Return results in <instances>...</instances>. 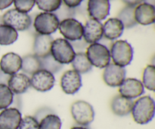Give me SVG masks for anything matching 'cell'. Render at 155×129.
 Instances as JSON below:
<instances>
[{"mask_svg":"<svg viewBox=\"0 0 155 129\" xmlns=\"http://www.w3.org/2000/svg\"><path fill=\"white\" fill-rule=\"evenodd\" d=\"M155 104L151 97L143 96L133 103L132 109L133 118L136 123L145 125L151 122L154 116Z\"/></svg>","mask_w":155,"mask_h":129,"instance_id":"6da1fadb","label":"cell"},{"mask_svg":"<svg viewBox=\"0 0 155 129\" xmlns=\"http://www.w3.org/2000/svg\"><path fill=\"white\" fill-rule=\"evenodd\" d=\"M110 54L113 63L125 67L130 65L133 60V48L127 41L117 40L112 44Z\"/></svg>","mask_w":155,"mask_h":129,"instance_id":"7a4b0ae2","label":"cell"},{"mask_svg":"<svg viewBox=\"0 0 155 129\" xmlns=\"http://www.w3.org/2000/svg\"><path fill=\"white\" fill-rule=\"evenodd\" d=\"M50 54L61 64H69L74 60L76 53L69 41L64 39L53 40Z\"/></svg>","mask_w":155,"mask_h":129,"instance_id":"3957f363","label":"cell"},{"mask_svg":"<svg viewBox=\"0 0 155 129\" xmlns=\"http://www.w3.org/2000/svg\"><path fill=\"white\" fill-rule=\"evenodd\" d=\"M71 113L76 123L80 126H87L95 119V110L89 103L85 101H77L71 105Z\"/></svg>","mask_w":155,"mask_h":129,"instance_id":"277c9868","label":"cell"},{"mask_svg":"<svg viewBox=\"0 0 155 129\" xmlns=\"http://www.w3.org/2000/svg\"><path fill=\"white\" fill-rule=\"evenodd\" d=\"M86 56L92 66L103 69L110 63V51L101 43L90 44L86 49Z\"/></svg>","mask_w":155,"mask_h":129,"instance_id":"5b68a950","label":"cell"},{"mask_svg":"<svg viewBox=\"0 0 155 129\" xmlns=\"http://www.w3.org/2000/svg\"><path fill=\"white\" fill-rule=\"evenodd\" d=\"M60 21L54 13L42 12L36 16L33 27L37 33L41 35H51L58 29Z\"/></svg>","mask_w":155,"mask_h":129,"instance_id":"8992f818","label":"cell"},{"mask_svg":"<svg viewBox=\"0 0 155 129\" xmlns=\"http://www.w3.org/2000/svg\"><path fill=\"white\" fill-rule=\"evenodd\" d=\"M2 21L4 24L10 26L16 31H25L30 28L32 20L30 15L17 9H10L3 15Z\"/></svg>","mask_w":155,"mask_h":129,"instance_id":"52a82bcc","label":"cell"},{"mask_svg":"<svg viewBox=\"0 0 155 129\" xmlns=\"http://www.w3.org/2000/svg\"><path fill=\"white\" fill-rule=\"evenodd\" d=\"M59 31L64 39L71 42L81 40L83 36V26L75 18H67L59 23Z\"/></svg>","mask_w":155,"mask_h":129,"instance_id":"ba28073f","label":"cell"},{"mask_svg":"<svg viewBox=\"0 0 155 129\" xmlns=\"http://www.w3.org/2000/svg\"><path fill=\"white\" fill-rule=\"evenodd\" d=\"M55 83L54 74L40 69L31 76L30 86L39 92H46L52 89Z\"/></svg>","mask_w":155,"mask_h":129,"instance_id":"9c48e42d","label":"cell"},{"mask_svg":"<svg viewBox=\"0 0 155 129\" xmlns=\"http://www.w3.org/2000/svg\"><path fill=\"white\" fill-rule=\"evenodd\" d=\"M83 85L81 74L74 69L66 71L61 78V87L67 95L77 93Z\"/></svg>","mask_w":155,"mask_h":129,"instance_id":"30bf717a","label":"cell"},{"mask_svg":"<svg viewBox=\"0 0 155 129\" xmlns=\"http://www.w3.org/2000/svg\"><path fill=\"white\" fill-rule=\"evenodd\" d=\"M145 92V87L139 79L135 78L125 79L119 86L120 95L133 100L142 96Z\"/></svg>","mask_w":155,"mask_h":129,"instance_id":"8fae6325","label":"cell"},{"mask_svg":"<svg viewBox=\"0 0 155 129\" xmlns=\"http://www.w3.org/2000/svg\"><path fill=\"white\" fill-rule=\"evenodd\" d=\"M102 77L107 85L119 87L126 79V69L114 63H109L104 68Z\"/></svg>","mask_w":155,"mask_h":129,"instance_id":"7c38bea8","label":"cell"},{"mask_svg":"<svg viewBox=\"0 0 155 129\" xmlns=\"http://www.w3.org/2000/svg\"><path fill=\"white\" fill-rule=\"evenodd\" d=\"M22 119L20 110L8 107L0 113V129H18Z\"/></svg>","mask_w":155,"mask_h":129,"instance_id":"4fadbf2b","label":"cell"},{"mask_svg":"<svg viewBox=\"0 0 155 129\" xmlns=\"http://www.w3.org/2000/svg\"><path fill=\"white\" fill-rule=\"evenodd\" d=\"M110 0H88L87 11L92 19L103 21L110 14Z\"/></svg>","mask_w":155,"mask_h":129,"instance_id":"5bb4252c","label":"cell"},{"mask_svg":"<svg viewBox=\"0 0 155 129\" xmlns=\"http://www.w3.org/2000/svg\"><path fill=\"white\" fill-rule=\"evenodd\" d=\"M83 39L88 44L96 43L103 37V24L101 21L89 19L83 26Z\"/></svg>","mask_w":155,"mask_h":129,"instance_id":"9a60e30c","label":"cell"},{"mask_svg":"<svg viewBox=\"0 0 155 129\" xmlns=\"http://www.w3.org/2000/svg\"><path fill=\"white\" fill-rule=\"evenodd\" d=\"M21 57L14 52H8L4 54L0 60V69L8 76L18 73L21 70Z\"/></svg>","mask_w":155,"mask_h":129,"instance_id":"2e32d148","label":"cell"},{"mask_svg":"<svg viewBox=\"0 0 155 129\" xmlns=\"http://www.w3.org/2000/svg\"><path fill=\"white\" fill-rule=\"evenodd\" d=\"M134 16L137 24L147 26L155 21V8L148 3H141L135 7Z\"/></svg>","mask_w":155,"mask_h":129,"instance_id":"e0dca14e","label":"cell"},{"mask_svg":"<svg viewBox=\"0 0 155 129\" xmlns=\"http://www.w3.org/2000/svg\"><path fill=\"white\" fill-rule=\"evenodd\" d=\"M7 85L14 95H21L30 87V78L24 73H16L10 76Z\"/></svg>","mask_w":155,"mask_h":129,"instance_id":"ac0fdd59","label":"cell"},{"mask_svg":"<svg viewBox=\"0 0 155 129\" xmlns=\"http://www.w3.org/2000/svg\"><path fill=\"white\" fill-rule=\"evenodd\" d=\"M52 42L53 38L50 35H41L36 33L33 41V54H35L39 58L50 54Z\"/></svg>","mask_w":155,"mask_h":129,"instance_id":"d6986e66","label":"cell"},{"mask_svg":"<svg viewBox=\"0 0 155 129\" xmlns=\"http://www.w3.org/2000/svg\"><path fill=\"white\" fill-rule=\"evenodd\" d=\"M124 27L118 18H109L103 24V36L109 40H115L122 36Z\"/></svg>","mask_w":155,"mask_h":129,"instance_id":"ffe728a7","label":"cell"},{"mask_svg":"<svg viewBox=\"0 0 155 129\" xmlns=\"http://www.w3.org/2000/svg\"><path fill=\"white\" fill-rule=\"evenodd\" d=\"M133 100L117 95L110 103V109L114 114L118 116H126L131 113L133 107Z\"/></svg>","mask_w":155,"mask_h":129,"instance_id":"44dd1931","label":"cell"},{"mask_svg":"<svg viewBox=\"0 0 155 129\" xmlns=\"http://www.w3.org/2000/svg\"><path fill=\"white\" fill-rule=\"evenodd\" d=\"M22 65L21 70L23 73L27 76H32L34 73L41 69L40 60L35 54H27L21 57Z\"/></svg>","mask_w":155,"mask_h":129,"instance_id":"7402d4cb","label":"cell"},{"mask_svg":"<svg viewBox=\"0 0 155 129\" xmlns=\"http://www.w3.org/2000/svg\"><path fill=\"white\" fill-rule=\"evenodd\" d=\"M71 64L74 70L80 74L87 73L92 69V65L88 60L87 56L84 52L77 53L71 62Z\"/></svg>","mask_w":155,"mask_h":129,"instance_id":"603a6c76","label":"cell"},{"mask_svg":"<svg viewBox=\"0 0 155 129\" xmlns=\"http://www.w3.org/2000/svg\"><path fill=\"white\" fill-rule=\"evenodd\" d=\"M18 31L10 26L0 24V45H10L17 41Z\"/></svg>","mask_w":155,"mask_h":129,"instance_id":"cb8c5ba5","label":"cell"},{"mask_svg":"<svg viewBox=\"0 0 155 129\" xmlns=\"http://www.w3.org/2000/svg\"><path fill=\"white\" fill-rule=\"evenodd\" d=\"M135 7L126 6L118 14V19L122 22L124 28H132L137 24L134 16Z\"/></svg>","mask_w":155,"mask_h":129,"instance_id":"d4e9b609","label":"cell"},{"mask_svg":"<svg viewBox=\"0 0 155 129\" xmlns=\"http://www.w3.org/2000/svg\"><path fill=\"white\" fill-rule=\"evenodd\" d=\"M61 120L55 113H51L39 122V129H61Z\"/></svg>","mask_w":155,"mask_h":129,"instance_id":"484cf974","label":"cell"},{"mask_svg":"<svg viewBox=\"0 0 155 129\" xmlns=\"http://www.w3.org/2000/svg\"><path fill=\"white\" fill-rule=\"evenodd\" d=\"M142 84L148 90H155V67L154 65H148L145 68L142 75Z\"/></svg>","mask_w":155,"mask_h":129,"instance_id":"4316f807","label":"cell"},{"mask_svg":"<svg viewBox=\"0 0 155 129\" xmlns=\"http://www.w3.org/2000/svg\"><path fill=\"white\" fill-rule=\"evenodd\" d=\"M14 101V94L7 85L0 84V110L8 108Z\"/></svg>","mask_w":155,"mask_h":129,"instance_id":"83f0119b","label":"cell"},{"mask_svg":"<svg viewBox=\"0 0 155 129\" xmlns=\"http://www.w3.org/2000/svg\"><path fill=\"white\" fill-rule=\"evenodd\" d=\"M41 63V69H45L52 74L59 72L63 68V65L56 61L51 54L44 57L39 58Z\"/></svg>","mask_w":155,"mask_h":129,"instance_id":"f1b7e54d","label":"cell"},{"mask_svg":"<svg viewBox=\"0 0 155 129\" xmlns=\"http://www.w3.org/2000/svg\"><path fill=\"white\" fill-rule=\"evenodd\" d=\"M36 4L39 9L44 12L56 11L62 4V0H36Z\"/></svg>","mask_w":155,"mask_h":129,"instance_id":"f546056e","label":"cell"},{"mask_svg":"<svg viewBox=\"0 0 155 129\" xmlns=\"http://www.w3.org/2000/svg\"><path fill=\"white\" fill-rule=\"evenodd\" d=\"M15 9L23 13H28L36 4V0H14Z\"/></svg>","mask_w":155,"mask_h":129,"instance_id":"4dcf8cb0","label":"cell"},{"mask_svg":"<svg viewBox=\"0 0 155 129\" xmlns=\"http://www.w3.org/2000/svg\"><path fill=\"white\" fill-rule=\"evenodd\" d=\"M18 129H39V122L32 116L22 118Z\"/></svg>","mask_w":155,"mask_h":129,"instance_id":"1f68e13d","label":"cell"},{"mask_svg":"<svg viewBox=\"0 0 155 129\" xmlns=\"http://www.w3.org/2000/svg\"><path fill=\"white\" fill-rule=\"evenodd\" d=\"M55 13H54V15L57 16V18H58V20H64L67 18H72L74 17L75 11H74V8H70L68 6L65 5L64 4L62 5H61V7L58 9L56 11H54Z\"/></svg>","mask_w":155,"mask_h":129,"instance_id":"d6a6232c","label":"cell"},{"mask_svg":"<svg viewBox=\"0 0 155 129\" xmlns=\"http://www.w3.org/2000/svg\"><path fill=\"white\" fill-rule=\"evenodd\" d=\"M51 113H53V110H51V109L48 108V107H42V108L39 109V110L36 112V113H35V115L33 116V117H34L38 122H39L42 118H44L45 116H47V115L51 114Z\"/></svg>","mask_w":155,"mask_h":129,"instance_id":"836d02e7","label":"cell"},{"mask_svg":"<svg viewBox=\"0 0 155 129\" xmlns=\"http://www.w3.org/2000/svg\"><path fill=\"white\" fill-rule=\"evenodd\" d=\"M64 4L70 8H75L81 5L83 0H62Z\"/></svg>","mask_w":155,"mask_h":129,"instance_id":"e575fe53","label":"cell"},{"mask_svg":"<svg viewBox=\"0 0 155 129\" xmlns=\"http://www.w3.org/2000/svg\"><path fill=\"white\" fill-rule=\"evenodd\" d=\"M127 6H130V7H136L139 4L143 2V0H122Z\"/></svg>","mask_w":155,"mask_h":129,"instance_id":"d590c367","label":"cell"},{"mask_svg":"<svg viewBox=\"0 0 155 129\" xmlns=\"http://www.w3.org/2000/svg\"><path fill=\"white\" fill-rule=\"evenodd\" d=\"M13 2L14 0H0V11L10 7Z\"/></svg>","mask_w":155,"mask_h":129,"instance_id":"8d00e7d4","label":"cell"},{"mask_svg":"<svg viewBox=\"0 0 155 129\" xmlns=\"http://www.w3.org/2000/svg\"><path fill=\"white\" fill-rule=\"evenodd\" d=\"M10 76H8L5 74L0 69V84L7 85L8 80Z\"/></svg>","mask_w":155,"mask_h":129,"instance_id":"74e56055","label":"cell"},{"mask_svg":"<svg viewBox=\"0 0 155 129\" xmlns=\"http://www.w3.org/2000/svg\"><path fill=\"white\" fill-rule=\"evenodd\" d=\"M143 2L145 3H148V4L152 5L154 6L155 4V0H143Z\"/></svg>","mask_w":155,"mask_h":129,"instance_id":"f35d334b","label":"cell"},{"mask_svg":"<svg viewBox=\"0 0 155 129\" xmlns=\"http://www.w3.org/2000/svg\"><path fill=\"white\" fill-rule=\"evenodd\" d=\"M71 129H88V128L84 126H74V127H72Z\"/></svg>","mask_w":155,"mask_h":129,"instance_id":"ab89813d","label":"cell"}]
</instances>
